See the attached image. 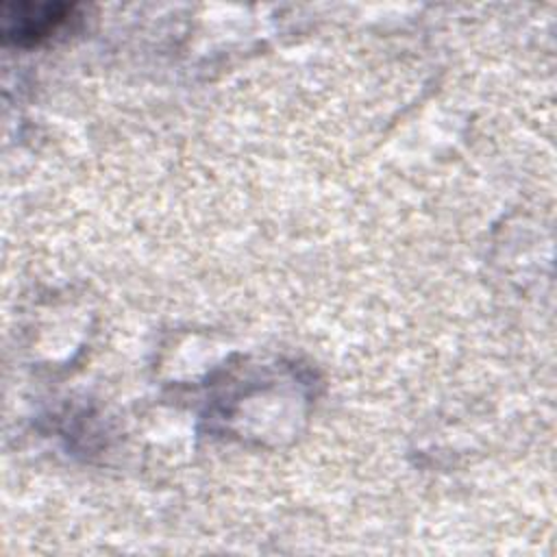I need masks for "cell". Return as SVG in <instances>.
<instances>
[{
  "label": "cell",
  "mask_w": 557,
  "mask_h": 557,
  "mask_svg": "<svg viewBox=\"0 0 557 557\" xmlns=\"http://www.w3.org/2000/svg\"><path fill=\"white\" fill-rule=\"evenodd\" d=\"M72 13L67 4H4L2 35L13 44H37L54 33Z\"/></svg>",
  "instance_id": "1"
}]
</instances>
